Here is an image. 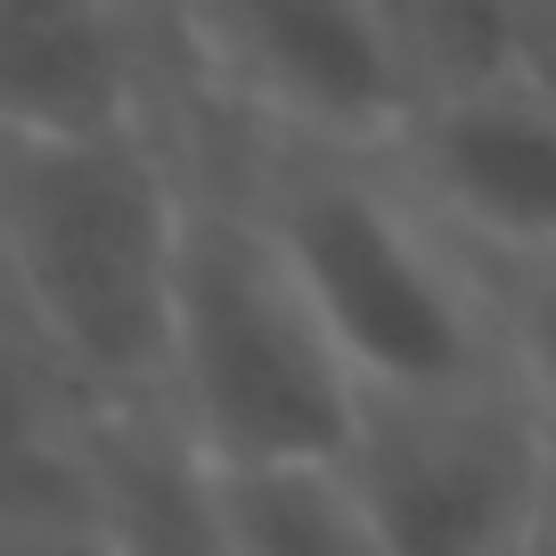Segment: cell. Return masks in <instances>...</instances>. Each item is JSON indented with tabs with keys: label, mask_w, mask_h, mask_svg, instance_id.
Listing matches in <instances>:
<instances>
[{
	"label": "cell",
	"mask_w": 556,
	"mask_h": 556,
	"mask_svg": "<svg viewBox=\"0 0 556 556\" xmlns=\"http://www.w3.org/2000/svg\"><path fill=\"white\" fill-rule=\"evenodd\" d=\"M336 475L384 556H548L556 451L507 377L361 393Z\"/></svg>",
	"instance_id": "4"
},
{
	"label": "cell",
	"mask_w": 556,
	"mask_h": 556,
	"mask_svg": "<svg viewBox=\"0 0 556 556\" xmlns=\"http://www.w3.org/2000/svg\"><path fill=\"white\" fill-rule=\"evenodd\" d=\"M548 556H556V548H548Z\"/></svg>",
	"instance_id": "14"
},
{
	"label": "cell",
	"mask_w": 556,
	"mask_h": 556,
	"mask_svg": "<svg viewBox=\"0 0 556 556\" xmlns=\"http://www.w3.org/2000/svg\"><path fill=\"white\" fill-rule=\"evenodd\" d=\"M90 516H99L115 556H222L205 475L173 442L164 417H106L99 475H90Z\"/></svg>",
	"instance_id": "9"
},
{
	"label": "cell",
	"mask_w": 556,
	"mask_h": 556,
	"mask_svg": "<svg viewBox=\"0 0 556 556\" xmlns=\"http://www.w3.org/2000/svg\"><path fill=\"white\" fill-rule=\"evenodd\" d=\"M361 384L319 336L238 180H189L156 417L197 467H312L352 434Z\"/></svg>",
	"instance_id": "3"
},
{
	"label": "cell",
	"mask_w": 556,
	"mask_h": 556,
	"mask_svg": "<svg viewBox=\"0 0 556 556\" xmlns=\"http://www.w3.org/2000/svg\"><path fill=\"white\" fill-rule=\"evenodd\" d=\"M0 556H115L99 516H41V523H0Z\"/></svg>",
	"instance_id": "12"
},
{
	"label": "cell",
	"mask_w": 556,
	"mask_h": 556,
	"mask_svg": "<svg viewBox=\"0 0 556 556\" xmlns=\"http://www.w3.org/2000/svg\"><path fill=\"white\" fill-rule=\"evenodd\" d=\"M238 189L361 393H434L500 377L483 278L417 213L384 156L254 148Z\"/></svg>",
	"instance_id": "2"
},
{
	"label": "cell",
	"mask_w": 556,
	"mask_h": 556,
	"mask_svg": "<svg viewBox=\"0 0 556 556\" xmlns=\"http://www.w3.org/2000/svg\"><path fill=\"white\" fill-rule=\"evenodd\" d=\"M106 409L0 278V523L90 516Z\"/></svg>",
	"instance_id": "8"
},
{
	"label": "cell",
	"mask_w": 556,
	"mask_h": 556,
	"mask_svg": "<svg viewBox=\"0 0 556 556\" xmlns=\"http://www.w3.org/2000/svg\"><path fill=\"white\" fill-rule=\"evenodd\" d=\"M540 58H548V83H556V0H540Z\"/></svg>",
	"instance_id": "13"
},
{
	"label": "cell",
	"mask_w": 556,
	"mask_h": 556,
	"mask_svg": "<svg viewBox=\"0 0 556 556\" xmlns=\"http://www.w3.org/2000/svg\"><path fill=\"white\" fill-rule=\"evenodd\" d=\"M180 83L254 148L393 156L417 115L384 0H229L164 17Z\"/></svg>",
	"instance_id": "5"
},
{
	"label": "cell",
	"mask_w": 556,
	"mask_h": 556,
	"mask_svg": "<svg viewBox=\"0 0 556 556\" xmlns=\"http://www.w3.org/2000/svg\"><path fill=\"white\" fill-rule=\"evenodd\" d=\"M173 41L156 9H50L0 0V148L164 139Z\"/></svg>",
	"instance_id": "7"
},
{
	"label": "cell",
	"mask_w": 556,
	"mask_h": 556,
	"mask_svg": "<svg viewBox=\"0 0 556 556\" xmlns=\"http://www.w3.org/2000/svg\"><path fill=\"white\" fill-rule=\"evenodd\" d=\"M197 475H205L222 556H384V540L368 532L336 458H312V467H229V475L197 467Z\"/></svg>",
	"instance_id": "10"
},
{
	"label": "cell",
	"mask_w": 556,
	"mask_h": 556,
	"mask_svg": "<svg viewBox=\"0 0 556 556\" xmlns=\"http://www.w3.org/2000/svg\"><path fill=\"white\" fill-rule=\"evenodd\" d=\"M189 173L164 139L0 148V278L106 417H156Z\"/></svg>",
	"instance_id": "1"
},
{
	"label": "cell",
	"mask_w": 556,
	"mask_h": 556,
	"mask_svg": "<svg viewBox=\"0 0 556 556\" xmlns=\"http://www.w3.org/2000/svg\"><path fill=\"white\" fill-rule=\"evenodd\" d=\"M475 278H483V312H491L500 377L523 393V409L540 417V434H548V451H556V254L475 262Z\"/></svg>",
	"instance_id": "11"
},
{
	"label": "cell",
	"mask_w": 556,
	"mask_h": 556,
	"mask_svg": "<svg viewBox=\"0 0 556 556\" xmlns=\"http://www.w3.org/2000/svg\"><path fill=\"white\" fill-rule=\"evenodd\" d=\"M384 173L475 262L556 254V83H500L417 106Z\"/></svg>",
	"instance_id": "6"
}]
</instances>
